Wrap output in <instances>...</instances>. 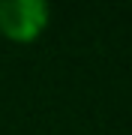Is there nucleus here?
I'll return each mask as SVG.
<instances>
[{
	"mask_svg": "<svg viewBox=\"0 0 132 135\" xmlns=\"http://www.w3.org/2000/svg\"><path fill=\"white\" fill-rule=\"evenodd\" d=\"M48 27V3L42 0H0V33L12 42H33Z\"/></svg>",
	"mask_w": 132,
	"mask_h": 135,
	"instance_id": "f257e3e1",
	"label": "nucleus"
}]
</instances>
